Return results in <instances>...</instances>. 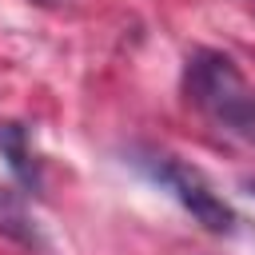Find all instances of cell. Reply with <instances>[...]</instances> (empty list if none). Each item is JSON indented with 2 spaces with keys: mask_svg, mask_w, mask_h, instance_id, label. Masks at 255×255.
Instances as JSON below:
<instances>
[{
  "mask_svg": "<svg viewBox=\"0 0 255 255\" xmlns=\"http://www.w3.org/2000/svg\"><path fill=\"white\" fill-rule=\"evenodd\" d=\"M183 88H187V100L207 120H215L219 128H231L239 135L247 131V124L255 116V88L243 80V72L235 68L231 56L211 52V48L191 52L187 72H183Z\"/></svg>",
  "mask_w": 255,
  "mask_h": 255,
  "instance_id": "obj_1",
  "label": "cell"
},
{
  "mask_svg": "<svg viewBox=\"0 0 255 255\" xmlns=\"http://www.w3.org/2000/svg\"><path fill=\"white\" fill-rule=\"evenodd\" d=\"M139 167L151 175V183H159L183 211H191V219L195 223H203L207 231H215V235H223V231H231L235 227V211L223 203V195L195 171V167H187V163H179L175 155H143L139 159Z\"/></svg>",
  "mask_w": 255,
  "mask_h": 255,
  "instance_id": "obj_2",
  "label": "cell"
},
{
  "mask_svg": "<svg viewBox=\"0 0 255 255\" xmlns=\"http://www.w3.org/2000/svg\"><path fill=\"white\" fill-rule=\"evenodd\" d=\"M0 151L8 155V167L28 183V187H40V163L28 147V131L20 124H0Z\"/></svg>",
  "mask_w": 255,
  "mask_h": 255,
  "instance_id": "obj_3",
  "label": "cell"
},
{
  "mask_svg": "<svg viewBox=\"0 0 255 255\" xmlns=\"http://www.w3.org/2000/svg\"><path fill=\"white\" fill-rule=\"evenodd\" d=\"M0 231L16 235L20 243H36V231H32V223H28L24 207H20V199H16L8 187H0Z\"/></svg>",
  "mask_w": 255,
  "mask_h": 255,
  "instance_id": "obj_4",
  "label": "cell"
},
{
  "mask_svg": "<svg viewBox=\"0 0 255 255\" xmlns=\"http://www.w3.org/2000/svg\"><path fill=\"white\" fill-rule=\"evenodd\" d=\"M247 139H255V116H251V124H247V131H243Z\"/></svg>",
  "mask_w": 255,
  "mask_h": 255,
  "instance_id": "obj_5",
  "label": "cell"
}]
</instances>
